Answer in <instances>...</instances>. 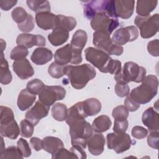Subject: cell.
<instances>
[{
  "label": "cell",
  "instance_id": "obj_1",
  "mask_svg": "<svg viewBox=\"0 0 159 159\" xmlns=\"http://www.w3.org/2000/svg\"><path fill=\"white\" fill-rule=\"evenodd\" d=\"M81 101L76 102L68 109L66 122L69 126V132L72 145L80 146L85 148L87 140L93 134V128L84 119Z\"/></svg>",
  "mask_w": 159,
  "mask_h": 159
},
{
  "label": "cell",
  "instance_id": "obj_2",
  "mask_svg": "<svg viewBox=\"0 0 159 159\" xmlns=\"http://www.w3.org/2000/svg\"><path fill=\"white\" fill-rule=\"evenodd\" d=\"M86 60L102 73L116 75L122 70L119 60L112 59L106 52L94 47H88L84 50Z\"/></svg>",
  "mask_w": 159,
  "mask_h": 159
},
{
  "label": "cell",
  "instance_id": "obj_3",
  "mask_svg": "<svg viewBox=\"0 0 159 159\" xmlns=\"http://www.w3.org/2000/svg\"><path fill=\"white\" fill-rule=\"evenodd\" d=\"M66 75L73 88L81 89L84 88L89 81L95 78L96 72L91 65L84 63L75 66L68 65Z\"/></svg>",
  "mask_w": 159,
  "mask_h": 159
},
{
  "label": "cell",
  "instance_id": "obj_4",
  "mask_svg": "<svg viewBox=\"0 0 159 159\" xmlns=\"http://www.w3.org/2000/svg\"><path fill=\"white\" fill-rule=\"evenodd\" d=\"M142 83L134 88L129 96L139 104H146L149 102L157 94L158 87V78L152 75L145 77Z\"/></svg>",
  "mask_w": 159,
  "mask_h": 159
},
{
  "label": "cell",
  "instance_id": "obj_5",
  "mask_svg": "<svg viewBox=\"0 0 159 159\" xmlns=\"http://www.w3.org/2000/svg\"><path fill=\"white\" fill-rule=\"evenodd\" d=\"M82 2L84 14L88 19H92L98 14H106L111 17L117 18L115 14L114 1H88Z\"/></svg>",
  "mask_w": 159,
  "mask_h": 159
},
{
  "label": "cell",
  "instance_id": "obj_6",
  "mask_svg": "<svg viewBox=\"0 0 159 159\" xmlns=\"http://www.w3.org/2000/svg\"><path fill=\"white\" fill-rule=\"evenodd\" d=\"M146 73V70L143 66L132 61H127L125 63L121 71L115 75L114 80L116 82L125 83L131 81L140 83L145 78Z\"/></svg>",
  "mask_w": 159,
  "mask_h": 159
},
{
  "label": "cell",
  "instance_id": "obj_7",
  "mask_svg": "<svg viewBox=\"0 0 159 159\" xmlns=\"http://www.w3.org/2000/svg\"><path fill=\"white\" fill-rule=\"evenodd\" d=\"M93 43L98 49L102 50L109 55L119 56L122 54L124 48L121 45L114 43L110 37V35L101 31H95L93 33Z\"/></svg>",
  "mask_w": 159,
  "mask_h": 159
},
{
  "label": "cell",
  "instance_id": "obj_8",
  "mask_svg": "<svg viewBox=\"0 0 159 159\" xmlns=\"http://www.w3.org/2000/svg\"><path fill=\"white\" fill-rule=\"evenodd\" d=\"M134 23L140 30V36L143 39H149L158 31L159 15L155 14L145 17L137 16L134 20Z\"/></svg>",
  "mask_w": 159,
  "mask_h": 159
},
{
  "label": "cell",
  "instance_id": "obj_9",
  "mask_svg": "<svg viewBox=\"0 0 159 159\" xmlns=\"http://www.w3.org/2000/svg\"><path fill=\"white\" fill-rule=\"evenodd\" d=\"M81 50L73 47L70 43L58 48L55 53V62L61 65H66L70 63L78 65L81 63Z\"/></svg>",
  "mask_w": 159,
  "mask_h": 159
},
{
  "label": "cell",
  "instance_id": "obj_10",
  "mask_svg": "<svg viewBox=\"0 0 159 159\" xmlns=\"http://www.w3.org/2000/svg\"><path fill=\"white\" fill-rule=\"evenodd\" d=\"M106 139L107 148L114 150L117 153L127 151L134 142L130 135L125 132L109 133L107 135Z\"/></svg>",
  "mask_w": 159,
  "mask_h": 159
},
{
  "label": "cell",
  "instance_id": "obj_11",
  "mask_svg": "<svg viewBox=\"0 0 159 159\" xmlns=\"http://www.w3.org/2000/svg\"><path fill=\"white\" fill-rule=\"evenodd\" d=\"M66 95V90L61 86L45 85L39 94V101L47 106L50 107L57 101L62 100Z\"/></svg>",
  "mask_w": 159,
  "mask_h": 159
},
{
  "label": "cell",
  "instance_id": "obj_12",
  "mask_svg": "<svg viewBox=\"0 0 159 159\" xmlns=\"http://www.w3.org/2000/svg\"><path fill=\"white\" fill-rule=\"evenodd\" d=\"M91 27L95 31L104 32L109 35L119 25L117 18H112L106 14H98L91 20Z\"/></svg>",
  "mask_w": 159,
  "mask_h": 159
},
{
  "label": "cell",
  "instance_id": "obj_13",
  "mask_svg": "<svg viewBox=\"0 0 159 159\" xmlns=\"http://www.w3.org/2000/svg\"><path fill=\"white\" fill-rule=\"evenodd\" d=\"M139 36V30L134 25L121 27L113 34L111 40L119 45H125L127 42L135 40Z\"/></svg>",
  "mask_w": 159,
  "mask_h": 159
},
{
  "label": "cell",
  "instance_id": "obj_14",
  "mask_svg": "<svg viewBox=\"0 0 159 159\" xmlns=\"http://www.w3.org/2000/svg\"><path fill=\"white\" fill-rule=\"evenodd\" d=\"M49 109L50 107L45 106L40 101H38L30 109L27 111L25 119L35 126L42 118L47 116Z\"/></svg>",
  "mask_w": 159,
  "mask_h": 159
},
{
  "label": "cell",
  "instance_id": "obj_15",
  "mask_svg": "<svg viewBox=\"0 0 159 159\" xmlns=\"http://www.w3.org/2000/svg\"><path fill=\"white\" fill-rule=\"evenodd\" d=\"M16 43L18 45L24 46L26 48H32V47H43L46 43V40L41 35H34L27 33L19 34L16 39Z\"/></svg>",
  "mask_w": 159,
  "mask_h": 159
},
{
  "label": "cell",
  "instance_id": "obj_16",
  "mask_svg": "<svg viewBox=\"0 0 159 159\" xmlns=\"http://www.w3.org/2000/svg\"><path fill=\"white\" fill-rule=\"evenodd\" d=\"M12 68L17 76L22 80L28 79L34 74L33 67L26 58L14 61L12 64Z\"/></svg>",
  "mask_w": 159,
  "mask_h": 159
},
{
  "label": "cell",
  "instance_id": "obj_17",
  "mask_svg": "<svg viewBox=\"0 0 159 159\" xmlns=\"http://www.w3.org/2000/svg\"><path fill=\"white\" fill-rule=\"evenodd\" d=\"M134 4L135 1L133 0L114 1L116 17H119L124 19L130 18L134 11Z\"/></svg>",
  "mask_w": 159,
  "mask_h": 159
},
{
  "label": "cell",
  "instance_id": "obj_18",
  "mask_svg": "<svg viewBox=\"0 0 159 159\" xmlns=\"http://www.w3.org/2000/svg\"><path fill=\"white\" fill-rule=\"evenodd\" d=\"M57 15L50 12V11L40 12L36 13L35 22L40 29L47 30L53 29L56 25Z\"/></svg>",
  "mask_w": 159,
  "mask_h": 159
},
{
  "label": "cell",
  "instance_id": "obj_19",
  "mask_svg": "<svg viewBox=\"0 0 159 159\" xmlns=\"http://www.w3.org/2000/svg\"><path fill=\"white\" fill-rule=\"evenodd\" d=\"M89 152L95 156L101 155L104 149L105 138L101 133L93 134L87 140Z\"/></svg>",
  "mask_w": 159,
  "mask_h": 159
},
{
  "label": "cell",
  "instance_id": "obj_20",
  "mask_svg": "<svg viewBox=\"0 0 159 159\" xmlns=\"http://www.w3.org/2000/svg\"><path fill=\"white\" fill-rule=\"evenodd\" d=\"M158 120L159 114L153 107H149L143 112L142 121L150 132L158 131Z\"/></svg>",
  "mask_w": 159,
  "mask_h": 159
},
{
  "label": "cell",
  "instance_id": "obj_21",
  "mask_svg": "<svg viewBox=\"0 0 159 159\" xmlns=\"http://www.w3.org/2000/svg\"><path fill=\"white\" fill-rule=\"evenodd\" d=\"M53 58L52 52L47 48L38 47L33 52L30 59L37 65H43L50 61Z\"/></svg>",
  "mask_w": 159,
  "mask_h": 159
},
{
  "label": "cell",
  "instance_id": "obj_22",
  "mask_svg": "<svg viewBox=\"0 0 159 159\" xmlns=\"http://www.w3.org/2000/svg\"><path fill=\"white\" fill-rule=\"evenodd\" d=\"M69 32L58 27H55L48 34V39L53 46H59L65 43L68 39Z\"/></svg>",
  "mask_w": 159,
  "mask_h": 159
},
{
  "label": "cell",
  "instance_id": "obj_23",
  "mask_svg": "<svg viewBox=\"0 0 159 159\" xmlns=\"http://www.w3.org/2000/svg\"><path fill=\"white\" fill-rule=\"evenodd\" d=\"M83 111L86 116H93L98 114L101 110V103L96 98H91L82 101Z\"/></svg>",
  "mask_w": 159,
  "mask_h": 159
},
{
  "label": "cell",
  "instance_id": "obj_24",
  "mask_svg": "<svg viewBox=\"0 0 159 159\" xmlns=\"http://www.w3.org/2000/svg\"><path fill=\"white\" fill-rule=\"evenodd\" d=\"M36 95L29 92L27 89H23L19 94L17 98V106L19 109L24 111L28 109L35 102Z\"/></svg>",
  "mask_w": 159,
  "mask_h": 159
},
{
  "label": "cell",
  "instance_id": "obj_25",
  "mask_svg": "<svg viewBox=\"0 0 159 159\" xmlns=\"http://www.w3.org/2000/svg\"><path fill=\"white\" fill-rule=\"evenodd\" d=\"M20 132V129L15 119L6 124H0V133L2 137L16 139Z\"/></svg>",
  "mask_w": 159,
  "mask_h": 159
},
{
  "label": "cell",
  "instance_id": "obj_26",
  "mask_svg": "<svg viewBox=\"0 0 159 159\" xmlns=\"http://www.w3.org/2000/svg\"><path fill=\"white\" fill-rule=\"evenodd\" d=\"M43 149L50 154H54L64 147L61 139L58 137L48 136L43 139Z\"/></svg>",
  "mask_w": 159,
  "mask_h": 159
},
{
  "label": "cell",
  "instance_id": "obj_27",
  "mask_svg": "<svg viewBox=\"0 0 159 159\" xmlns=\"http://www.w3.org/2000/svg\"><path fill=\"white\" fill-rule=\"evenodd\" d=\"M157 1H137L136 6V12L139 16L145 17L150 14L157 7Z\"/></svg>",
  "mask_w": 159,
  "mask_h": 159
},
{
  "label": "cell",
  "instance_id": "obj_28",
  "mask_svg": "<svg viewBox=\"0 0 159 159\" xmlns=\"http://www.w3.org/2000/svg\"><path fill=\"white\" fill-rule=\"evenodd\" d=\"M112 122L106 115H101L94 119L92 123L93 130L97 133L107 131L111 126Z\"/></svg>",
  "mask_w": 159,
  "mask_h": 159
},
{
  "label": "cell",
  "instance_id": "obj_29",
  "mask_svg": "<svg viewBox=\"0 0 159 159\" xmlns=\"http://www.w3.org/2000/svg\"><path fill=\"white\" fill-rule=\"evenodd\" d=\"M12 76L9 69L7 61L4 57V53L2 52L1 56L0 65V82L2 84H8L12 81Z\"/></svg>",
  "mask_w": 159,
  "mask_h": 159
},
{
  "label": "cell",
  "instance_id": "obj_30",
  "mask_svg": "<svg viewBox=\"0 0 159 159\" xmlns=\"http://www.w3.org/2000/svg\"><path fill=\"white\" fill-rule=\"evenodd\" d=\"M76 20L73 17L57 15L55 27L62 28L68 32L71 31L76 26Z\"/></svg>",
  "mask_w": 159,
  "mask_h": 159
},
{
  "label": "cell",
  "instance_id": "obj_31",
  "mask_svg": "<svg viewBox=\"0 0 159 159\" xmlns=\"http://www.w3.org/2000/svg\"><path fill=\"white\" fill-rule=\"evenodd\" d=\"M88 40L86 32L81 29L76 30L73 35L70 45L77 49L83 50Z\"/></svg>",
  "mask_w": 159,
  "mask_h": 159
},
{
  "label": "cell",
  "instance_id": "obj_32",
  "mask_svg": "<svg viewBox=\"0 0 159 159\" xmlns=\"http://www.w3.org/2000/svg\"><path fill=\"white\" fill-rule=\"evenodd\" d=\"M26 2L28 7L35 13L50 11V4L48 1L28 0Z\"/></svg>",
  "mask_w": 159,
  "mask_h": 159
},
{
  "label": "cell",
  "instance_id": "obj_33",
  "mask_svg": "<svg viewBox=\"0 0 159 159\" xmlns=\"http://www.w3.org/2000/svg\"><path fill=\"white\" fill-rule=\"evenodd\" d=\"M67 113V107L63 103L57 102L52 108V116L53 119L58 121L61 122L66 120Z\"/></svg>",
  "mask_w": 159,
  "mask_h": 159
},
{
  "label": "cell",
  "instance_id": "obj_34",
  "mask_svg": "<svg viewBox=\"0 0 159 159\" xmlns=\"http://www.w3.org/2000/svg\"><path fill=\"white\" fill-rule=\"evenodd\" d=\"M68 65H61L56 62L50 64L48 68V73L54 78H60L66 74Z\"/></svg>",
  "mask_w": 159,
  "mask_h": 159
},
{
  "label": "cell",
  "instance_id": "obj_35",
  "mask_svg": "<svg viewBox=\"0 0 159 159\" xmlns=\"http://www.w3.org/2000/svg\"><path fill=\"white\" fill-rule=\"evenodd\" d=\"M0 158H23L24 157L17 147L11 146L7 147L3 153H1Z\"/></svg>",
  "mask_w": 159,
  "mask_h": 159
},
{
  "label": "cell",
  "instance_id": "obj_36",
  "mask_svg": "<svg viewBox=\"0 0 159 159\" xmlns=\"http://www.w3.org/2000/svg\"><path fill=\"white\" fill-rule=\"evenodd\" d=\"M44 86L45 84L41 80L39 79H34L27 83L26 89L30 93L37 95L40 93Z\"/></svg>",
  "mask_w": 159,
  "mask_h": 159
},
{
  "label": "cell",
  "instance_id": "obj_37",
  "mask_svg": "<svg viewBox=\"0 0 159 159\" xmlns=\"http://www.w3.org/2000/svg\"><path fill=\"white\" fill-rule=\"evenodd\" d=\"M34 125L27 119H24L20 123V135L25 138L30 137L34 134Z\"/></svg>",
  "mask_w": 159,
  "mask_h": 159
},
{
  "label": "cell",
  "instance_id": "obj_38",
  "mask_svg": "<svg viewBox=\"0 0 159 159\" xmlns=\"http://www.w3.org/2000/svg\"><path fill=\"white\" fill-rule=\"evenodd\" d=\"M29 52L27 48L21 46L17 45L15 47L11 52L10 58L14 61L22 60L25 58V57L28 55Z\"/></svg>",
  "mask_w": 159,
  "mask_h": 159
},
{
  "label": "cell",
  "instance_id": "obj_39",
  "mask_svg": "<svg viewBox=\"0 0 159 159\" xmlns=\"http://www.w3.org/2000/svg\"><path fill=\"white\" fill-rule=\"evenodd\" d=\"M27 12L21 7H17L14 9L11 12V16L14 22L17 24H22L28 16Z\"/></svg>",
  "mask_w": 159,
  "mask_h": 159
},
{
  "label": "cell",
  "instance_id": "obj_40",
  "mask_svg": "<svg viewBox=\"0 0 159 159\" xmlns=\"http://www.w3.org/2000/svg\"><path fill=\"white\" fill-rule=\"evenodd\" d=\"M0 124H6L14 120V116L12 109L8 107L1 106Z\"/></svg>",
  "mask_w": 159,
  "mask_h": 159
},
{
  "label": "cell",
  "instance_id": "obj_41",
  "mask_svg": "<svg viewBox=\"0 0 159 159\" xmlns=\"http://www.w3.org/2000/svg\"><path fill=\"white\" fill-rule=\"evenodd\" d=\"M112 116L114 119L123 120L127 119L129 116V111L122 105L116 107L112 112Z\"/></svg>",
  "mask_w": 159,
  "mask_h": 159
},
{
  "label": "cell",
  "instance_id": "obj_42",
  "mask_svg": "<svg viewBox=\"0 0 159 159\" xmlns=\"http://www.w3.org/2000/svg\"><path fill=\"white\" fill-rule=\"evenodd\" d=\"M17 26L19 30L24 33L32 31L35 26V21L33 16L29 14L26 20L22 24H17Z\"/></svg>",
  "mask_w": 159,
  "mask_h": 159
},
{
  "label": "cell",
  "instance_id": "obj_43",
  "mask_svg": "<svg viewBox=\"0 0 159 159\" xmlns=\"http://www.w3.org/2000/svg\"><path fill=\"white\" fill-rule=\"evenodd\" d=\"M17 147L21 152L24 158H27L31 155V149L26 140L23 138H20L17 142Z\"/></svg>",
  "mask_w": 159,
  "mask_h": 159
},
{
  "label": "cell",
  "instance_id": "obj_44",
  "mask_svg": "<svg viewBox=\"0 0 159 159\" xmlns=\"http://www.w3.org/2000/svg\"><path fill=\"white\" fill-rule=\"evenodd\" d=\"M115 92L118 96L123 98L124 96H127L129 94L130 88L127 83L117 82L115 86Z\"/></svg>",
  "mask_w": 159,
  "mask_h": 159
},
{
  "label": "cell",
  "instance_id": "obj_45",
  "mask_svg": "<svg viewBox=\"0 0 159 159\" xmlns=\"http://www.w3.org/2000/svg\"><path fill=\"white\" fill-rule=\"evenodd\" d=\"M52 158L53 159L57 158H78L76 155L71 150L68 151L64 147L60 148L54 154H52Z\"/></svg>",
  "mask_w": 159,
  "mask_h": 159
},
{
  "label": "cell",
  "instance_id": "obj_46",
  "mask_svg": "<svg viewBox=\"0 0 159 159\" xmlns=\"http://www.w3.org/2000/svg\"><path fill=\"white\" fill-rule=\"evenodd\" d=\"M128 128V121L127 119L114 120L113 131L115 133L125 132Z\"/></svg>",
  "mask_w": 159,
  "mask_h": 159
},
{
  "label": "cell",
  "instance_id": "obj_47",
  "mask_svg": "<svg viewBox=\"0 0 159 159\" xmlns=\"http://www.w3.org/2000/svg\"><path fill=\"white\" fill-rule=\"evenodd\" d=\"M131 134L134 138L137 139H142L147 136L148 130L142 126L136 125L132 128Z\"/></svg>",
  "mask_w": 159,
  "mask_h": 159
},
{
  "label": "cell",
  "instance_id": "obj_48",
  "mask_svg": "<svg viewBox=\"0 0 159 159\" xmlns=\"http://www.w3.org/2000/svg\"><path fill=\"white\" fill-rule=\"evenodd\" d=\"M158 139L159 133L158 131L150 132L147 137L148 145L154 149L157 150L158 148Z\"/></svg>",
  "mask_w": 159,
  "mask_h": 159
},
{
  "label": "cell",
  "instance_id": "obj_49",
  "mask_svg": "<svg viewBox=\"0 0 159 159\" xmlns=\"http://www.w3.org/2000/svg\"><path fill=\"white\" fill-rule=\"evenodd\" d=\"M158 40L155 39L150 41L147 44V50L148 53L153 57H158L159 55Z\"/></svg>",
  "mask_w": 159,
  "mask_h": 159
},
{
  "label": "cell",
  "instance_id": "obj_50",
  "mask_svg": "<svg viewBox=\"0 0 159 159\" xmlns=\"http://www.w3.org/2000/svg\"><path fill=\"white\" fill-rule=\"evenodd\" d=\"M124 106L130 112L136 111L140 106V104L134 101L129 95L124 101Z\"/></svg>",
  "mask_w": 159,
  "mask_h": 159
},
{
  "label": "cell",
  "instance_id": "obj_51",
  "mask_svg": "<svg viewBox=\"0 0 159 159\" xmlns=\"http://www.w3.org/2000/svg\"><path fill=\"white\" fill-rule=\"evenodd\" d=\"M84 148L78 145H72L70 150L73 152L78 158H86V153L84 150Z\"/></svg>",
  "mask_w": 159,
  "mask_h": 159
},
{
  "label": "cell",
  "instance_id": "obj_52",
  "mask_svg": "<svg viewBox=\"0 0 159 159\" xmlns=\"http://www.w3.org/2000/svg\"><path fill=\"white\" fill-rule=\"evenodd\" d=\"M30 143L33 148L36 151L43 149V141L38 137H32L30 140Z\"/></svg>",
  "mask_w": 159,
  "mask_h": 159
},
{
  "label": "cell",
  "instance_id": "obj_53",
  "mask_svg": "<svg viewBox=\"0 0 159 159\" xmlns=\"http://www.w3.org/2000/svg\"><path fill=\"white\" fill-rule=\"evenodd\" d=\"M17 1L9 0V1H0V7L4 11H9L12 7H14Z\"/></svg>",
  "mask_w": 159,
  "mask_h": 159
}]
</instances>
